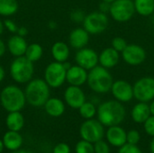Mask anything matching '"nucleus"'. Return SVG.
<instances>
[{"label": "nucleus", "mask_w": 154, "mask_h": 153, "mask_svg": "<svg viewBox=\"0 0 154 153\" xmlns=\"http://www.w3.org/2000/svg\"><path fill=\"white\" fill-rule=\"evenodd\" d=\"M97 120L104 126L119 125L125 117V109L121 102L109 100L102 103L97 111Z\"/></svg>", "instance_id": "obj_1"}, {"label": "nucleus", "mask_w": 154, "mask_h": 153, "mask_svg": "<svg viewBox=\"0 0 154 153\" xmlns=\"http://www.w3.org/2000/svg\"><path fill=\"white\" fill-rule=\"evenodd\" d=\"M26 102L32 106H42L50 98V87L44 79H31L24 89Z\"/></svg>", "instance_id": "obj_2"}, {"label": "nucleus", "mask_w": 154, "mask_h": 153, "mask_svg": "<svg viewBox=\"0 0 154 153\" xmlns=\"http://www.w3.org/2000/svg\"><path fill=\"white\" fill-rule=\"evenodd\" d=\"M87 82L94 92L104 94L111 90L114 80L107 69L102 66H96L89 70Z\"/></svg>", "instance_id": "obj_3"}, {"label": "nucleus", "mask_w": 154, "mask_h": 153, "mask_svg": "<svg viewBox=\"0 0 154 153\" xmlns=\"http://www.w3.org/2000/svg\"><path fill=\"white\" fill-rule=\"evenodd\" d=\"M0 102L7 112L21 111L26 103L24 91L19 87L9 85L4 87L0 93Z\"/></svg>", "instance_id": "obj_4"}, {"label": "nucleus", "mask_w": 154, "mask_h": 153, "mask_svg": "<svg viewBox=\"0 0 154 153\" xmlns=\"http://www.w3.org/2000/svg\"><path fill=\"white\" fill-rule=\"evenodd\" d=\"M9 72L11 78L16 83H28L31 79H32L34 73L33 62L30 61L25 56L16 57L10 65Z\"/></svg>", "instance_id": "obj_5"}, {"label": "nucleus", "mask_w": 154, "mask_h": 153, "mask_svg": "<svg viewBox=\"0 0 154 153\" xmlns=\"http://www.w3.org/2000/svg\"><path fill=\"white\" fill-rule=\"evenodd\" d=\"M67 69L61 62L54 61L50 63L44 71V80L50 87L58 88L66 81Z\"/></svg>", "instance_id": "obj_6"}, {"label": "nucleus", "mask_w": 154, "mask_h": 153, "mask_svg": "<svg viewBox=\"0 0 154 153\" xmlns=\"http://www.w3.org/2000/svg\"><path fill=\"white\" fill-rule=\"evenodd\" d=\"M135 8L132 0H115L110 6V14L112 18L119 23L129 21L134 14Z\"/></svg>", "instance_id": "obj_7"}, {"label": "nucleus", "mask_w": 154, "mask_h": 153, "mask_svg": "<svg viewBox=\"0 0 154 153\" xmlns=\"http://www.w3.org/2000/svg\"><path fill=\"white\" fill-rule=\"evenodd\" d=\"M108 22V17L105 13L96 11L86 15L83 22V28L89 34H98L106 31Z\"/></svg>", "instance_id": "obj_8"}, {"label": "nucleus", "mask_w": 154, "mask_h": 153, "mask_svg": "<svg viewBox=\"0 0 154 153\" xmlns=\"http://www.w3.org/2000/svg\"><path fill=\"white\" fill-rule=\"evenodd\" d=\"M79 133L82 140L94 144L95 142L103 140L105 133L104 125L98 120H95L93 118L88 119L81 124Z\"/></svg>", "instance_id": "obj_9"}, {"label": "nucleus", "mask_w": 154, "mask_h": 153, "mask_svg": "<svg viewBox=\"0 0 154 153\" xmlns=\"http://www.w3.org/2000/svg\"><path fill=\"white\" fill-rule=\"evenodd\" d=\"M134 97L139 102L148 103L154 99V78L144 77L138 79L134 87Z\"/></svg>", "instance_id": "obj_10"}, {"label": "nucleus", "mask_w": 154, "mask_h": 153, "mask_svg": "<svg viewBox=\"0 0 154 153\" xmlns=\"http://www.w3.org/2000/svg\"><path fill=\"white\" fill-rule=\"evenodd\" d=\"M121 53L123 60L132 66L140 65L146 59L145 50L137 44H128Z\"/></svg>", "instance_id": "obj_11"}, {"label": "nucleus", "mask_w": 154, "mask_h": 153, "mask_svg": "<svg viewBox=\"0 0 154 153\" xmlns=\"http://www.w3.org/2000/svg\"><path fill=\"white\" fill-rule=\"evenodd\" d=\"M75 61L77 65L82 67L87 70H90L98 63V55L97 53L90 48H82L79 49L75 56Z\"/></svg>", "instance_id": "obj_12"}, {"label": "nucleus", "mask_w": 154, "mask_h": 153, "mask_svg": "<svg viewBox=\"0 0 154 153\" xmlns=\"http://www.w3.org/2000/svg\"><path fill=\"white\" fill-rule=\"evenodd\" d=\"M111 92L117 101L123 103L129 102L134 97V88L132 85L123 79L114 81Z\"/></svg>", "instance_id": "obj_13"}, {"label": "nucleus", "mask_w": 154, "mask_h": 153, "mask_svg": "<svg viewBox=\"0 0 154 153\" xmlns=\"http://www.w3.org/2000/svg\"><path fill=\"white\" fill-rule=\"evenodd\" d=\"M64 99L69 106L79 109L86 102V96L80 87L69 86L64 92Z\"/></svg>", "instance_id": "obj_14"}, {"label": "nucleus", "mask_w": 154, "mask_h": 153, "mask_svg": "<svg viewBox=\"0 0 154 153\" xmlns=\"http://www.w3.org/2000/svg\"><path fill=\"white\" fill-rule=\"evenodd\" d=\"M88 74V73L87 72V69L79 65L70 66V68L67 70L66 81L70 86L80 87L87 82Z\"/></svg>", "instance_id": "obj_15"}, {"label": "nucleus", "mask_w": 154, "mask_h": 153, "mask_svg": "<svg viewBox=\"0 0 154 153\" xmlns=\"http://www.w3.org/2000/svg\"><path fill=\"white\" fill-rule=\"evenodd\" d=\"M28 44L24 39V37L19 36L18 34H14L11 36L6 43V48L11 55L14 57H21L24 56Z\"/></svg>", "instance_id": "obj_16"}, {"label": "nucleus", "mask_w": 154, "mask_h": 153, "mask_svg": "<svg viewBox=\"0 0 154 153\" xmlns=\"http://www.w3.org/2000/svg\"><path fill=\"white\" fill-rule=\"evenodd\" d=\"M89 41V33L84 28H76L69 33V42L74 49L85 48Z\"/></svg>", "instance_id": "obj_17"}, {"label": "nucleus", "mask_w": 154, "mask_h": 153, "mask_svg": "<svg viewBox=\"0 0 154 153\" xmlns=\"http://www.w3.org/2000/svg\"><path fill=\"white\" fill-rule=\"evenodd\" d=\"M126 133L125 131L119 125L110 126L106 132V140L114 147H122L126 143Z\"/></svg>", "instance_id": "obj_18"}, {"label": "nucleus", "mask_w": 154, "mask_h": 153, "mask_svg": "<svg viewBox=\"0 0 154 153\" xmlns=\"http://www.w3.org/2000/svg\"><path fill=\"white\" fill-rule=\"evenodd\" d=\"M119 52L114 48H106L103 50L98 56V62L100 65L106 69H112L116 67L119 62Z\"/></svg>", "instance_id": "obj_19"}, {"label": "nucleus", "mask_w": 154, "mask_h": 153, "mask_svg": "<svg viewBox=\"0 0 154 153\" xmlns=\"http://www.w3.org/2000/svg\"><path fill=\"white\" fill-rule=\"evenodd\" d=\"M131 115L135 123L143 124L152 115L150 106L145 102H139L134 106Z\"/></svg>", "instance_id": "obj_20"}, {"label": "nucleus", "mask_w": 154, "mask_h": 153, "mask_svg": "<svg viewBox=\"0 0 154 153\" xmlns=\"http://www.w3.org/2000/svg\"><path fill=\"white\" fill-rule=\"evenodd\" d=\"M45 112L52 117H59L65 112V105L62 100L56 97H50L44 104Z\"/></svg>", "instance_id": "obj_21"}, {"label": "nucleus", "mask_w": 154, "mask_h": 153, "mask_svg": "<svg viewBox=\"0 0 154 153\" xmlns=\"http://www.w3.org/2000/svg\"><path fill=\"white\" fill-rule=\"evenodd\" d=\"M2 141L4 142L5 148L12 151L19 150L23 144V138L21 134H19L18 132L10 130L5 133Z\"/></svg>", "instance_id": "obj_22"}, {"label": "nucleus", "mask_w": 154, "mask_h": 153, "mask_svg": "<svg viewBox=\"0 0 154 153\" xmlns=\"http://www.w3.org/2000/svg\"><path fill=\"white\" fill-rule=\"evenodd\" d=\"M51 55L55 61L65 62L69 57V48L67 43L63 41H56L51 47Z\"/></svg>", "instance_id": "obj_23"}, {"label": "nucleus", "mask_w": 154, "mask_h": 153, "mask_svg": "<svg viewBox=\"0 0 154 153\" xmlns=\"http://www.w3.org/2000/svg\"><path fill=\"white\" fill-rule=\"evenodd\" d=\"M5 124L10 131L19 132L22 130L24 124V119L23 115L20 113V111L15 112H10L5 119Z\"/></svg>", "instance_id": "obj_24"}, {"label": "nucleus", "mask_w": 154, "mask_h": 153, "mask_svg": "<svg viewBox=\"0 0 154 153\" xmlns=\"http://www.w3.org/2000/svg\"><path fill=\"white\" fill-rule=\"evenodd\" d=\"M135 11L143 16L152 15L154 13V0H134Z\"/></svg>", "instance_id": "obj_25"}, {"label": "nucleus", "mask_w": 154, "mask_h": 153, "mask_svg": "<svg viewBox=\"0 0 154 153\" xmlns=\"http://www.w3.org/2000/svg\"><path fill=\"white\" fill-rule=\"evenodd\" d=\"M43 55V49L39 43H32L29 44L24 56L32 62H36L41 60Z\"/></svg>", "instance_id": "obj_26"}, {"label": "nucleus", "mask_w": 154, "mask_h": 153, "mask_svg": "<svg viewBox=\"0 0 154 153\" xmlns=\"http://www.w3.org/2000/svg\"><path fill=\"white\" fill-rule=\"evenodd\" d=\"M18 10L16 0H0V15L10 16L14 14Z\"/></svg>", "instance_id": "obj_27"}, {"label": "nucleus", "mask_w": 154, "mask_h": 153, "mask_svg": "<svg viewBox=\"0 0 154 153\" xmlns=\"http://www.w3.org/2000/svg\"><path fill=\"white\" fill-rule=\"evenodd\" d=\"M80 115L85 119H92L97 114L96 106L91 102H85L79 108Z\"/></svg>", "instance_id": "obj_28"}, {"label": "nucleus", "mask_w": 154, "mask_h": 153, "mask_svg": "<svg viewBox=\"0 0 154 153\" xmlns=\"http://www.w3.org/2000/svg\"><path fill=\"white\" fill-rule=\"evenodd\" d=\"M76 153H95L93 143L82 140L76 144Z\"/></svg>", "instance_id": "obj_29"}, {"label": "nucleus", "mask_w": 154, "mask_h": 153, "mask_svg": "<svg viewBox=\"0 0 154 153\" xmlns=\"http://www.w3.org/2000/svg\"><path fill=\"white\" fill-rule=\"evenodd\" d=\"M126 41L122 37H115L112 41V48H114L116 51L122 52L127 46Z\"/></svg>", "instance_id": "obj_30"}, {"label": "nucleus", "mask_w": 154, "mask_h": 153, "mask_svg": "<svg viewBox=\"0 0 154 153\" xmlns=\"http://www.w3.org/2000/svg\"><path fill=\"white\" fill-rule=\"evenodd\" d=\"M140 139H141L140 133L136 130H131L126 133V142L127 143L137 145L138 142H140Z\"/></svg>", "instance_id": "obj_31"}, {"label": "nucleus", "mask_w": 154, "mask_h": 153, "mask_svg": "<svg viewBox=\"0 0 154 153\" xmlns=\"http://www.w3.org/2000/svg\"><path fill=\"white\" fill-rule=\"evenodd\" d=\"M118 153H143L140 148L137 145L134 144H130V143H125L122 147L119 148Z\"/></svg>", "instance_id": "obj_32"}, {"label": "nucleus", "mask_w": 154, "mask_h": 153, "mask_svg": "<svg viewBox=\"0 0 154 153\" xmlns=\"http://www.w3.org/2000/svg\"><path fill=\"white\" fill-rule=\"evenodd\" d=\"M94 149H95V153H110L109 145L103 140L95 142Z\"/></svg>", "instance_id": "obj_33"}, {"label": "nucleus", "mask_w": 154, "mask_h": 153, "mask_svg": "<svg viewBox=\"0 0 154 153\" xmlns=\"http://www.w3.org/2000/svg\"><path fill=\"white\" fill-rule=\"evenodd\" d=\"M144 130L147 133V134H149L150 136L154 137V115H151L144 123Z\"/></svg>", "instance_id": "obj_34"}, {"label": "nucleus", "mask_w": 154, "mask_h": 153, "mask_svg": "<svg viewBox=\"0 0 154 153\" xmlns=\"http://www.w3.org/2000/svg\"><path fill=\"white\" fill-rule=\"evenodd\" d=\"M86 17V14H84L83 11L78 9V10H74L71 14H70V19L75 22V23H83L84 19Z\"/></svg>", "instance_id": "obj_35"}, {"label": "nucleus", "mask_w": 154, "mask_h": 153, "mask_svg": "<svg viewBox=\"0 0 154 153\" xmlns=\"http://www.w3.org/2000/svg\"><path fill=\"white\" fill-rule=\"evenodd\" d=\"M4 25H5V28H6L10 32H12V33H16L17 32L18 26L16 25V23L13 20L5 19L4 21Z\"/></svg>", "instance_id": "obj_36"}, {"label": "nucleus", "mask_w": 154, "mask_h": 153, "mask_svg": "<svg viewBox=\"0 0 154 153\" xmlns=\"http://www.w3.org/2000/svg\"><path fill=\"white\" fill-rule=\"evenodd\" d=\"M53 153H70V148L66 143H59L54 147Z\"/></svg>", "instance_id": "obj_37"}, {"label": "nucleus", "mask_w": 154, "mask_h": 153, "mask_svg": "<svg viewBox=\"0 0 154 153\" xmlns=\"http://www.w3.org/2000/svg\"><path fill=\"white\" fill-rule=\"evenodd\" d=\"M110 6H111V4L102 1L101 4L99 5V11L106 14V13H107V12L110 11Z\"/></svg>", "instance_id": "obj_38"}, {"label": "nucleus", "mask_w": 154, "mask_h": 153, "mask_svg": "<svg viewBox=\"0 0 154 153\" xmlns=\"http://www.w3.org/2000/svg\"><path fill=\"white\" fill-rule=\"evenodd\" d=\"M15 34H18L19 36H22V37H25V36L28 34V29H27L25 26L18 27L17 32H16Z\"/></svg>", "instance_id": "obj_39"}, {"label": "nucleus", "mask_w": 154, "mask_h": 153, "mask_svg": "<svg viewBox=\"0 0 154 153\" xmlns=\"http://www.w3.org/2000/svg\"><path fill=\"white\" fill-rule=\"evenodd\" d=\"M5 50H6V45L5 43L0 39V58L5 53Z\"/></svg>", "instance_id": "obj_40"}, {"label": "nucleus", "mask_w": 154, "mask_h": 153, "mask_svg": "<svg viewBox=\"0 0 154 153\" xmlns=\"http://www.w3.org/2000/svg\"><path fill=\"white\" fill-rule=\"evenodd\" d=\"M5 77V71L4 69V68L0 65V83L4 80Z\"/></svg>", "instance_id": "obj_41"}, {"label": "nucleus", "mask_w": 154, "mask_h": 153, "mask_svg": "<svg viewBox=\"0 0 154 153\" xmlns=\"http://www.w3.org/2000/svg\"><path fill=\"white\" fill-rule=\"evenodd\" d=\"M48 26L51 29V30H54L56 27H57V24H56V23L55 22H53V21H51V22H49V24H48Z\"/></svg>", "instance_id": "obj_42"}, {"label": "nucleus", "mask_w": 154, "mask_h": 153, "mask_svg": "<svg viewBox=\"0 0 154 153\" xmlns=\"http://www.w3.org/2000/svg\"><path fill=\"white\" fill-rule=\"evenodd\" d=\"M12 153H33L30 151H26V150H16V151H14Z\"/></svg>", "instance_id": "obj_43"}, {"label": "nucleus", "mask_w": 154, "mask_h": 153, "mask_svg": "<svg viewBox=\"0 0 154 153\" xmlns=\"http://www.w3.org/2000/svg\"><path fill=\"white\" fill-rule=\"evenodd\" d=\"M4 29H5V25H4V23L0 20V35L3 33L4 32Z\"/></svg>", "instance_id": "obj_44"}, {"label": "nucleus", "mask_w": 154, "mask_h": 153, "mask_svg": "<svg viewBox=\"0 0 154 153\" xmlns=\"http://www.w3.org/2000/svg\"><path fill=\"white\" fill-rule=\"evenodd\" d=\"M150 149H151L152 153H154V137L152 141V142H151V144H150Z\"/></svg>", "instance_id": "obj_45"}, {"label": "nucleus", "mask_w": 154, "mask_h": 153, "mask_svg": "<svg viewBox=\"0 0 154 153\" xmlns=\"http://www.w3.org/2000/svg\"><path fill=\"white\" fill-rule=\"evenodd\" d=\"M150 108H151V113H152V115H154V100L152 102V104L150 105Z\"/></svg>", "instance_id": "obj_46"}, {"label": "nucleus", "mask_w": 154, "mask_h": 153, "mask_svg": "<svg viewBox=\"0 0 154 153\" xmlns=\"http://www.w3.org/2000/svg\"><path fill=\"white\" fill-rule=\"evenodd\" d=\"M4 148H5V145H4V142H3V141H1L0 140V153L3 151V150H4Z\"/></svg>", "instance_id": "obj_47"}, {"label": "nucleus", "mask_w": 154, "mask_h": 153, "mask_svg": "<svg viewBox=\"0 0 154 153\" xmlns=\"http://www.w3.org/2000/svg\"><path fill=\"white\" fill-rule=\"evenodd\" d=\"M103 2H106V3H109V4H112L115 0H102Z\"/></svg>", "instance_id": "obj_48"}, {"label": "nucleus", "mask_w": 154, "mask_h": 153, "mask_svg": "<svg viewBox=\"0 0 154 153\" xmlns=\"http://www.w3.org/2000/svg\"><path fill=\"white\" fill-rule=\"evenodd\" d=\"M152 23H153V25H154V13L152 14Z\"/></svg>", "instance_id": "obj_49"}]
</instances>
